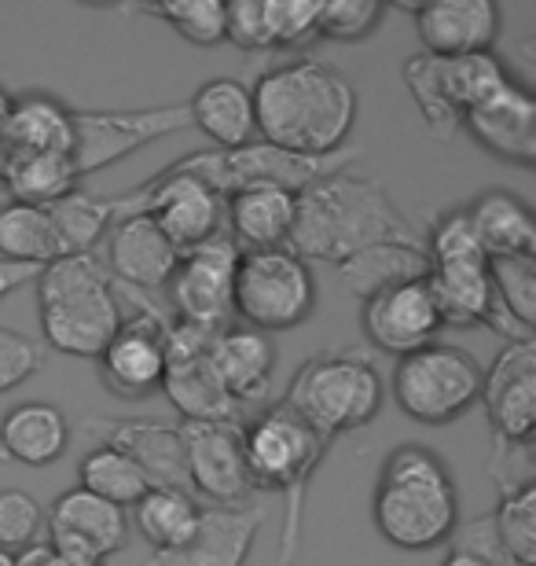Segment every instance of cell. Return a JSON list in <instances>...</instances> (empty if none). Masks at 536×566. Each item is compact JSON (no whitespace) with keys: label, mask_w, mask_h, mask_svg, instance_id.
<instances>
[{"label":"cell","mask_w":536,"mask_h":566,"mask_svg":"<svg viewBox=\"0 0 536 566\" xmlns=\"http://www.w3.org/2000/svg\"><path fill=\"white\" fill-rule=\"evenodd\" d=\"M496 537L515 566H536V485L511 482L500 485V504L488 515Z\"/></svg>","instance_id":"8d00e7d4"},{"label":"cell","mask_w":536,"mask_h":566,"mask_svg":"<svg viewBox=\"0 0 536 566\" xmlns=\"http://www.w3.org/2000/svg\"><path fill=\"white\" fill-rule=\"evenodd\" d=\"M74 140V107L52 93H27L11 99V115L0 133V151H44L71 155Z\"/></svg>","instance_id":"f1b7e54d"},{"label":"cell","mask_w":536,"mask_h":566,"mask_svg":"<svg viewBox=\"0 0 536 566\" xmlns=\"http://www.w3.org/2000/svg\"><path fill=\"white\" fill-rule=\"evenodd\" d=\"M386 4L379 0H330L320 4V22H316V38L330 41H364L368 33L379 30L386 19Z\"/></svg>","instance_id":"b9f144b4"},{"label":"cell","mask_w":536,"mask_h":566,"mask_svg":"<svg viewBox=\"0 0 536 566\" xmlns=\"http://www.w3.org/2000/svg\"><path fill=\"white\" fill-rule=\"evenodd\" d=\"M265 512L254 504H207L196 534L174 552H155L151 566H246Z\"/></svg>","instance_id":"d6986e66"},{"label":"cell","mask_w":536,"mask_h":566,"mask_svg":"<svg viewBox=\"0 0 536 566\" xmlns=\"http://www.w3.org/2000/svg\"><path fill=\"white\" fill-rule=\"evenodd\" d=\"M0 566H11V556H8V552H0Z\"/></svg>","instance_id":"f907efd6"},{"label":"cell","mask_w":536,"mask_h":566,"mask_svg":"<svg viewBox=\"0 0 536 566\" xmlns=\"http://www.w3.org/2000/svg\"><path fill=\"white\" fill-rule=\"evenodd\" d=\"M44 368V349L38 338L0 327V394L22 387Z\"/></svg>","instance_id":"ee69618b"},{"label":"cell","mask_w":536,"mask_h":566,"mask_svg":"<svg viewBox=\"0 0 536 566\" xmlns=\"http://www.w3.org/2000/svg\"><path fill=\"white\" fill-rule=\"evenodd\" d=\"M49 218L55 224V235H60V251L63 258L71 254H93V247L99 243V235L107 232V224L114 221V207L107 196H96V191L74 188L71 196H63L60 202H52Z\"/></svg>","instance_id":"e575fe53"},{"label":"cell","mask_w":536,"mask_h":566,"mask_svg":"<svg viewBox=\"0 0 536 566\" xmlns=\"http://www.w3.org/2000/svg\"><path fill=\"white\" fill-rule=\"evenodd\" d=\"M404 85H408V96H412V104L419 107L423 126L433 140H452L455 133L463 129V115L452 107L449 93H444L438 60H433V55L416 52L412 60L404 63Z\"/></svg>","instance_id":"74e56055"},{"label":"cell","mask_w":536,"mask_h":566,"mask_svg":"<svg viewBox=\"0 0 536 566\" xmlns=\"http://www.w3.org/2000/svg\"><path fill=\"white\" fill-rule=\"evenodd\" d=\"M11 115V96H8V88L0 85V133H4V122Z\"/></svg>","instance_id":"681fc988"},{"label":"cell","mask_w":536,"mask_h":566,"mask_svg":"<svg viewBox=\"0 0 536 566\" xmlns=\"http://www.w3.org/2000/svg\"><path fill=\"white\" fill-rule=\"evenodd\" d=\"M375 243H419L412 221L397 210L382 180L341 169L298 191L287 251L305 265H341Z\"/></svg>","instance_id":"7a4b0ae2"},{"label":"cell","mask_w":536,"mask_h":566,"mask_svg":"<svg viewBox=\"0 0 536 566\" xmlns=\"http://www.w3.org/2000/svg\"><path fill=\"white\" fill-rule=\"evenodd\" d=\"M217 332L169 321L166 327V379L162 394L185 416V423H239V405L228 398L210 360Z\"/></svg>","instance_id":"7c38bea8"},{"label":"cell","mask_w":536,"mask_h":566,"mask_svg":"<svg viewBox=\"0 0 536 566\" xmlns=\"http://www.w3.org/2000/svg\"><path fill=\"white\" fill-rule=\"evenodd\" d=\"M38 321L55 354L99 357L122 327V305L93 254L55 258L38 273Z\"/></svg>","instance_id":"5b68a950"},{"label":"cell","mask_w":536,"mask_h":566,"mask_svg":"<svg viewBox=\"0 0 536 566\" xmlns=\"http://www.w3.org/2000/svg\"><path fill=\"white\" fill-rule=\"evenodd\" d=\"M320 4L316 0H265L269 49H302L316 38Z\"/></svg>","instance_id":"7bdbcfd3"},{"label":"cell","mask_w":536,"mask_h":566,"mask_svg":"<svg viewBox=\"0 0 536 566\" xmlns=\"http://www.w3.org/2000/svg\"><path fill=\"white\" fill-rule=\"evenodd\" d=\"M427 287L438 302L444 327H474L485 324L493 287H488V258H466V262L430 265Z\"/></svg>","instance_id":"f546056e"},{"label":"cell","mask_w":536,"mask_h":566,"mask_svg":"<svg viewBox=\"0 0 536 566\" xmlns=\"http://www.w3.org/2000/svg\"><path fill=\"white\" fill-rule=\"evenodd\" d=\"M191 126L188 104L133 107V111H74L71 166L77 180L99 174L140 147L166 140Z\"/></svg>","instance_id":"8fae6325"},{"label":"cell","mask_w":536,"mask_h":566,"mask_svg":"<svg viewBox=\"0 0 536 566\" xmlns=\"http://www.w3.org/2000/svg\"><path fill=\"white\" fill-rule=\"evenodd\" d=\"M111 243H107V265L133 294H151L166 287L177 273L180 251L166 240L162 229L147 213H122L114 218Z\"/></svg>","instance_id":"603a6c76"},{"label":"cell","mask_w":536,"mask_h":566,"mask_svg":"<svg viewBox=\"0 0 536 566\" xmlns=\"http://www.w3.org/2000/svg\"><path fill=\"white\" fill-rule=\"evenodd\" d=\"M210 360L228 398L243 409V405H258L269 394L272 371H276V343H272V335L254 332L246 324H228L213 335Z\"/></svg>","instance_id":"cb8c5ba5"},{"label":"cell","mask_w":536,"mask_h":566,"mask_svg":"<svg viewBox=\"0 0 536 566\" xmlns=\"http://www.w3.org/2000/svg\"><path fill=\"white\" fill-rule=\"evenodd\" d=\"M185 463L196 501L243 504L250 490L243 463V423H185Z\"/></svg>","instance_id":"ac0fdd59"},{"label":"cell","mask_w":536,"mask_h":566,"mask_svg":"<svg viewBox=\"0 0 536 566\" xmlns=\"http://www.w3.org/2000/svg\"><path fill=\"white\" fill-rule=\"evenodd\" d=\"M258 140L291 155H335L357 126V88L320 60H291L258 77Z\"/></svg>","instance_id":"6da1fadb"},{"label":"cell","mask_w":536,"mask_h":566,"mask_svg":"<svg viewBox=\"0 0 536 566\" xmlns=\"http://www.w3.org/2000/svg\"><path fill=\"white\" fill-rule=\"evenodd\" d=\"M224 41L243 52H269L265 0H235L224 4Z\"/></svg>","instance_id":"f6af8a7d"},{"label":"cell","mask_w":536,"mask_h":566,"mask_svg":"<svg viewBox=\"0 0 536 566\" xmlns=\"http://www.w3.org/2000/svg\"><path fill=\"white\" fill-rule=\"evenodd\" d=\"M11 566H96V563L66 559L60 552H52L49 541H41V545H33L27 552H15V556H11Z\"/></svg>","instance_id":"bcb514c9"},{"label":"cell","mask_w":536,"mask_h":566,"mask_svg":"<svg viewBox=\"0 0 536 566\" xmlns=\"http://www.w3.org/2000/svg\"><path fill=\"white\" fill-rule=\"evenodd\" d=\"M316 310L313 269L287 247L239 254L232 280V316L254 332H291Z\"/></svg>","instance_id":"ba28073f"},{"label":"cell","mask_w":536,"mask_h":566,"mask_svg":"<svg viewBox=\"0 0 536 566\" xmlns=\"http://www.w3.org/2000/svg\"><path fill=\"white\" fill-rule=\"evenodd\" d=\"M188 115L191 126L217 144V151H232V147H246L258 140L254 93L235 77L202 82L199 93L188 99Z\"/></svg>","instance_id":"4316f807"},{"label":"cell","mask_w":536,"mask_h":566,"mask_svg":"<svg viewBox=\"0 0 536 566\" xmlns=\"http://www.w3.org/2000/svg\"><path fill=\"white\" fill-rule=\"evenodd\" d=\"M202 504L180 490H147L133 504V523L155 552H174L196 534Z\"/></svg>","instance_id":"836d02e7"},{"label":"cell","mask_w":536,"mask_h":566,"mask_svg":"<svg viewBox=\"0 0 536 566\" xmlns=\"http://www.w3.org/2000/svg\"><path fill=\"white\" fill-rule=\"evenodd\" d=\"M330 441L291 412L287 405H272L243 427V463L246 482L258 493L283 496V534H280V563L291 566L302 548V507L316 468L324 463Z\"/></svg>","instance_id":"277c9868"},{"label":"cell","mask_w":536,"mask_h":566,"mask_svg":"<svg viewBox=\"0 0 536 566\" xmlns=\"http://www.w3.org/2000/svg\"><path fill=\"white\" fill-rule=\"evenodd\" d=\"M463 126L485 151H493L504 163L522 169L536 163V99L515 77H507L496 93H488L482 104L466 111Z\"/></svg>","instance_id":"ffe728a7"},{"label":"cell","mask_w":536,"mask_h":566,"mask_svg":"<svg viewBox=\"0 0 536 566\" xmlns=\"http://www.w3.org/2000/svg\"><path fill=\"white\" fill-rule=\"evenodd\" d=\"M416 19L419 44L438 60L493 52L500 38V8L493 0H438V4L404 8Z\"/></svg>","instance_id":"44dd1931"},{"label":"cell","mask_w":536,"mask_h":566,"mask_svg":"<svg viewBox=\"0 0 536 566\" xmlns=\"http://www.w3.org/2000/svg\"><path fill=\"white\" fill-rule=\"evenodd\" d=\"M338 269L341 287L357 298H371L386 287H401V283L427 280L430 273V258L423 251V243H375L368 251L346 258Z\"/></svg>","instance_id":"4dcf8cb0"},{"label":"cell","mask_w":536,"mask_h":566,"mask_svg":"<svg viewBox=\"0 0 536 566\" xmlns=\"http://www.w3.org/2000/svg\"><path fill=\"white\" fill-rule=\"evenodd\" d=\"M122 15H144L166 22L169 30L199 49L224 41V4L221 0H169V4H125Z\"/></svg>","instance_id":"f35d334b"},{"label":"cell","mask_w":536,"mask_h":566,"mask_svg":"<svg viewBox=\"0 0 536 566\" xmlns=\"http://www.w3.org/2000/svg\"><path fill=\"white\" fill-rule=\"evenodd\" d=\"M44 541L52 552L82 563H104L129 541V515L99 496L85 493L82 485L60 493L49 507V534Z\"/></svg>","instance_id":"2e32d148"},{"label":"cell","mask_w":536,"mask_h":566,"mask_svg":"<svg viewBox=\"0 0 536 566\" xmlns=\"http://www.w3.org/2000/svg\"><path fill=\"white\" fill-rule=\"evenodd\" d=\"M0 258L38 269L63 258L49 210L27 207V202H0Z\"/></svg>","instance_id":"d6a6232c"},{"label":"cell","mask_w":536,"mask_h":566,"mask_svg":"<svg viewBox=\"0 0 536 566\" xmlns=\"http://www.w3.org/2000/svg\"><path fill=\"white\" fill-rule=\"evenodd\" d=\"M386 382L360 354H313L287 387L291 412H298L324 441L368 427L382 412Z\"/></svg>","instance_id":"8992f818"},{"label":"cell","mask_w":536,"mask_h":566,"mask_svg":"<svg viewBox=\"0 0 536 566\" xmlns=\"http://www.w3.org/2000/svg\"><path fill=\"white\" fill-rule=\"evenodd\" d=\"M493 452L529 449L536 430V343H507L493 368L482 371V398Z\"/></svg>","instance_id":"5bb4252c"},{"label":"cell","mask_w":536,"mask_h":566,"mask_svg":"<svg viewBox=\"0 0 536 566\" xmlns=\"http://www.w3.org/2000/svg\"><path fill=\"white\" fill-rule=\"evenodd\" d=\"M88 430H99L104 446L118 449L122 457H129L136 468L147 474L151 490L191 493L180 427L158 423V420H88Z\"/></svg>","instance_id":"7402d4cb"},{"label":"cell","mask_w":536,"mask_h":566,"mask_svg":"<svg viewBox=\"0 0 536 566\" xmlns=\"http://www.w3.org/2000/svg\"><path fill=\"white\" fill-rule=\"evenodd\" d=\"M71 446V423L49 401H22L0 416V460L49 468Z\"/></svg>","instance_id":"484cf974"},{"label":"cell","mask_w":536,"mask_h":566,"mask_svg":"<svg viewBox=\"0 0 536 566\" xmlns=\"http://www.w3.org/2000/svg\"><path fill=\"white\" fill-rule=\"evenodd\" d=\"M0 185L8 188L11 202L27 207H52L74 188L77 180L71 155H44V151H0Z\"/></svg>","instance_id":"1f68e13d"},{"label":"cell","mask_w":536,"mask_h":566,"mask_svg":"<svg viewBox=\"0 0 536 566\" xmlns=\"http://www.w3.org/2000/svg\"><path fill=\"white\" fill-rule=\"evenodd\" d=\"M390 390L408 420L444 427L471 412L482 398V368L460 346L430 343L397 360Z\"/></svg>","instance_id":"9c48e42d"},{"label":"cell","mask_w":536,"mask_h":566,"mask_svg":"<svg viewBox=\"0 0 536 566\" xmlns=\"http://www.w3.org/2000/svg\"><path fill=\"white\" fill-rule=\"evenodd\" d=\"M371 515L375 530L393 548L427 552L444 545L460 526V496L449 463L427 446H397L382 463Z\"/></svg>","instance_id":"3957f363"},{"label":"cell","mask_w":536,"mask_h":566,"mask_svg":"<svg viewBox=\"0 0 536 566\" xmlns=\"http://www.w3.org/2000/svg\"><path fill=\"white\" fill-rule=\"evenodd\" d=\"M360 324H364L368 343L393 357H408V354H416V349L430 346L444 327L427 280L386 287L379 294H371V298H364Z\"/></svg>","instance_id":"e0dca14e"},{"label":"cell","mask_w":536,"mask_h":566,"mask_svg":"<svg viewBox=\"0 0 536 566\" xmlns=\"http://www.w3.org/2000/svg\"><path fill=\"white\" fill-rule=\"evenodd\" d=\"M493 298L515 316L522 327L536 324V258H496L488 262Z\"/></svg>","instance_id":"ab89813d"},{"label":"cell","mask_w":536,"mask_h":566,"mask_svg":"<svg viewBox=\"0 0 536 566\" xmlns=\"http://www.w3.org/2000/svg\"><path fill=\"white\" fill-rule=\"evenodd\" d=\"M477 247L488 262L496 258H536V221L526 199L515 191H485L466 207Z\"/></svg>","instance_id":"83f0119b"},{"label":"cell","mask_w":536,"mask_h":566,"mask_svg":"<svg viewBox=\"0 0 536 566\" xmlns=\"http://www.w3.org/2000/svg\"><path fill=\"white\" fill-rule=\"evenodd\" d=\"M294 191L287 188H243L235 196L224 199V224L228 240L239 247V254L246 251H276L287 247L294 229Z\"/></svg>","instance_id":"d4e9b609"},{"label":"cell","mask_w":536,"mask_h":566,"mask_svg":"<svg viewBox=\"0 0 536 566\" xmlns=\"http://www.w3.org/2000/svg\"><path fill=\"white\" fill-rule=\"evenodd\" d=\"M441 566H493V563H485V559H477L474 552H463V548H452L449 552V559H444Z\"/></svg>","instance_id":"c3c4849f"},{"label":"cell","mask_w":536,"mask_h":566,"mask_svg":"<svg viewBox=\"0 0 536 566\" xmlns=\"http://www.w3.org/2000/svg\"><path fill=\"white\" fill-rule=\"evenodd\" d=\"M140 305L136 316H122V327L99 354V376L114 398L144 401L162 390L166 379V327L169 321L155 310L144 294H133Z\"/></svg>","instance_id":"4fadbf2b"},{"label":"cell","mask_w":536,"mask_h":566,"mask_svg":"<svg viewBox=\"0 0 536 566\" xmlns=\"http://www.w3.org/2000/svg\"><path fill=\"white\" fill-rule=\"evenodd\" d=\"M357 151L353 147H341L335 155H291V151H280L265 140H254L246 147H232V151H196V155H185L180 163H174L169 169L177 174H188V177H199L202 185L213 188L217 196L228 199L243 188H258V185H272V188H287V191H305L316 180H324L330 174H341Z\"/></svg>","instance_id":"52a82bcc"},{"label":"cell","mask_w":536,"mask_h":566,"mask_svg":"<svg viewBox=\"0 0 536 566\" xmlns=\"http://www.w3.org/2000/svg\"><path fill=\"white\" fill-rule=\"evenodd\" d=\"M239 265V247L224 235L180 254L174 280L166 283L177 321L221 332L232 321V280Z\"/></svg>","instance_id":"9a60e30c"},{"label":"cell","mask_w":536,"mask_h":566,"mask_svg":"<svg viewBox=\"0 0 536 566\" xmlns=\"http://www.w3.org/2000/svg\"><path fill=\"white\" fill-rule=\"evenodd\" d=\"M77 479H82V490L99 496V501H107L114 507H133L140 496L151 490V482H147V474L136 468L129 457H122L118 449L111 446H96L88 457L82 460V468H77Z\"/></svg>","instance_id":"d590c367"},{"label":"cell","mask_w":536,"mask_h":566,"mask_svg":"<svg viewBox=\"0 0 536 566\" xmlns=\"http://www.w3.org/2000/svg\"><path fill=\"white\" fill-rule=\"evenodd\" d=\"M38 273H41L38 265H19V262H4V258H0V298H8V294H15L19 287L33 283Z\"/></svg>","instance_id":"7dc6e473"},{"label":"cell","mask_w":536,"mask_h":566,"mask_svg":"<svg viewBox=\"0 0 536 566\" xmlns=\"http://www.w3.org/2000/svg\"><path fill=\"white\" fill-rule=\"evenodd\" d=\"M111 207L114 218H122V213H147L180 254L224 235V199L202 185L199 177L177 174L169 166L155 180L129 191V196L111 199Z\"/></svg>","instance_id":"30bf717a"},{"label":"cell","mask_w":536,"mask_h":566,"mask_svg":"<svg viewBox=\"0 0 536 566\" xmlns=\"http://www.w3.org/2000/svg\"><path fill=\"white\" fill-rule=\"evenodd\" d=\"M49 534V512L27 490H0V552L15 556L41 545Z\"/></svg>","instance_id":"60d3db41"}]
</instances>
